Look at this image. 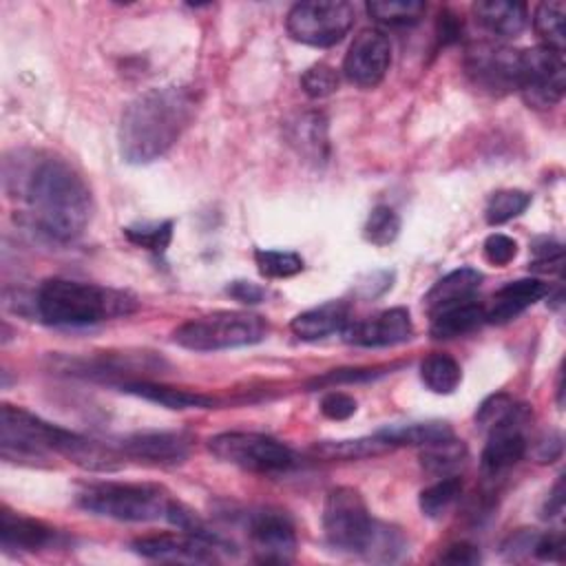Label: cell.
<instances>
[{"label": "cell", "mask_w": 566, "mask_h": 566, "mask_svg": "<svg viewBox=\"0 0 566 566\" xmlns=\"http://www.w3.org/2000/svg\"><path fill=\"white\" fill-rule=\"evenodd\" d=\"M228 294L241 303H248V305H254V303H261L263 296H265V290L259 287L256 283L252 281H234L228 285Z\"/></svg>", "instance_id": "obj_43"}, {"label": "cell", "mask_w": 566, "mask_h": 566, "mask_svg": "<svg viewBox=\"0 0 566 566\" xmlns=\"http://www.w3.org/2000/svg\"><path fill=\"white\" fill-rule=\"evenodd\" d=\"M464 71L478 88L491 95L517 91L520 51L495 42H475L464 53Z\"/></svg>", "instance_id": "obj_11"}, {"label": "cell", "mask_w": 566, "mask_h": 566, "mask_svg": "<svg viewBox=\"0 0 566 566\" xmlns=\"http://www.w3.org/2000/svg\"><path fill=\"white\" fill-rule=\"evenodd\" d=\"M226 548L219 535L199 533H159L146 535L133 542V551L146 559L155 562H177V564H210L217 562V551Z\"/></svg>", "instance_id": "obj_12"}, {"label": "cell", "mask_w": 566, "mask_h": 566, "mask_svg": "<svg viewBox=\"0 0 566 566\" xmlns=\"http://www.w3.org/2000/svg\"><path fill=\"white\" fill-rule=\"evenodd\" d=\"M528 422L526 405H517L502 422L489 429V440L482 449V471L486 475H500L517 464L526 453V433L524 427Z\"/></svg>", "instance_id": "obj_15"}, {"label": "cell", "mask_w": 566, "mask_h": 566, "mask_svg": "<svg viewBox=\"0 0 566 566\" xmlns=\"http://www.w3.org/2000/svg\"><path fill=\"white\" fill-rule=\"evenodd\" d=\"M533 553H535L539 559L559 562L562 555H564V539H562V535H553V533L537 535V537H535V544H533Z\"/></svg>", "instance_id": "obj_41"}, {"label": "cell", "mask_w": 566, "mask_h": 566, "mask_svg": "<svg viewBox=\"0 0 566 566\" xmlns=\"http://www.w3.org/2000/svg\"><path fill=\"white\" fill-rule=\"evenodd\" d=\"M35 307L44 323L57 327H82L126 316L137 310V301L119 290L71 279H49L35 294Z\"/></svg>", "instance_id": "obj_4"}, {"label": "cell", "mask_w": 566, "mask_h": 566, "mask_svg": "<svg viewBox=\"0 0 566 566\" xmlns=\"http://www.w3.org/2000/svg\"><path fill=\"white\" fill-rule=\"evenodd\" d=\"M197 97L186 86H161L137 95L119 119V153L128 164L164 157L190 126Z\"/></svg>", "instance_id": "obj_2"}, {"label": "cell", "mask_w": 566, "mask_h": 566, "mask_svg": "<svg viewBox=\"0 0 566 566\" xmlns=\"http://www.w3.org/2000/svg\"><path fill=\"white\" fill-rule=\"evenodd\" d=\"M480 283H482V274L473 268H458V270L444 274L424 294V298H422L424 312L431 318V316H436V314H440L449 307L475 301Z\"/></svg>", "instance_id": "obj_20"}, {"label": "cell", "mask_w": 566, "mask_h": 566, "mask_svg": "<svg viewBox=\"0 0 566 566\" xmlns=\"http://www.w3.org/2000/svg\"><path fill=\"white\" fill-rule=\"evenodd\" d=\"M420 378L433 394H453L462 380V369L449 354H431L420 365Z\"/></svg>", "instance_id": "obj_29"}, {"label": "cell", "mask_w": 566, "mask_h": 566, "mask_svg": "<svg viewBox=\"0 0 566 566\" xmlns=\"http://www.w3.org/2000/svg\"><path fill=\"white\" fill-rule=\"evenodd\" d=\"M7 188L27 201L33 226L60 243L77 239L91 221V190L80 172L57 157L35 159L15 175L4 172Z\"/></svg>", "instance_id": "obj_1"}, {"label": "cell", "mask_w": 566, "mask_h": 566, "mask_svg": "<svg viewBox=\"0 0 566 566\" xmlns=\"http://www.w3.org/2000/svg\"><path fill=\"white\" fill-rule=\"evenodd\" d=\"M460 495H462V480L458 475H444L420 493L418 504L427 517L438 520L451 511V506L460 500Z\"/></svg>", "instance_id": "obj_31"}, {"label": "cell", "mask_w": 566, "mask_h": 566, "mask_svg": "<svg viewBox=\"0 0 566 566\" xmlns=\"http://www.w3.org/2000/svg\"><path fill=\"white\" fill-rule=\"evenodd\" d=\"M365 9L369 18L380 24L407 27L416 24L424 15L427 4L420 0H371L365 4Z\"/></svg>", "instance_id": "obj_30"}, {"label": "cell", "mask_w": 566, "mask_h": 566, "mask_svg": "<svg viewBox=\"0 0 566 566\" xmlns=\"http://www.w3.org/2000/svg\"><path fill=\"white\" fill-rule=\"evenodd\" d=\"M484 321V305L478 301H469L455 307H449L436 316H431V336L438 340H449L473 332Z\"/></svg>", "instance_id": "obj_26"}, {"label": "cell", "mask_w": 566, "mask_h": 566, "mask_svg": "<svg viewBox=\"0 0 566 566\" xmlns=\"http://www.w3.org/2000/svg\"><path fill=\"white\" fill-rule=\"evenodd\" d=\"M564 15H566V4L559 0L539 2L533 13V29L539 35L542 46L557 53H564V44H566Z\"/></svg>", "instance_id": "obj_28"}, {"label": "cell", "mask_w": 566, "mask_h": 566, "mask_svg": "<svg viewBox=\"0 0 566 566\" xmlns=\"http://www.w3.org/2000/svg\"><path fill=\"white\" fill-rule=\"evenodd\" d=\"M378 433L385 436L394 447H429V444L453 438L451 427L442 420L391 424V427L380 429Z\"/></svg>", "instance_id": "obj_27"}, {"label": "cell", "mask_w": 566, "mask_h": 566, "mask_svg": "<svg viewBox=\"0 0 566 566\" xmlns=\"http://www.w3.org/2000/svg\"><path fill=\"white\" fill-rule=\"evenodd\" d=\"M531 206V195L517 188H506V190H497L491 195L484 217L491 226H500L506 223L515 217H520L526 208Z\"/></svg>", "instance_id": "obj_33"}, {"label": "cell", "mask_w": 566, "mask_h": 566, "mask_svg": "<svg viewBox=\"0 0 566 566\" xmlns=\"http://www.w3.org/2000/svg\"><path fill=\"white\" fill-rule=\"evenodd\" d=\"M343 334L347 343L358 347H387L409 340L413 334V323L409 310L391 307L356 323L349 321Z\"/></svg>", "instance_id": "obj_17"}, {"label": "cell", "mask_w": 566, "mask_h": 566, "mask_svg": "<svg viewBox=\"0 0 566 566\" xmlns=\"http://www.w3.org/2000/svg\"><path fill=\"white\" fill-rule=\"evenodd\" d=\"M270 332L263 316L243 310H219L181 323L172 332L179 347L192 352H219L261 343Z\"/></svg>", "instance_id": "obj_6"}, {"label": "cell", "mask_w": 566, "mask_h": 566, "mask_svg": "<svg viewBox=\"0 0 566 566\" xmlns=\"http://www.w3.org/2000/svg\"><path fill=\"white\" fill-rule=\"evenodd\" d=\"M464 458H467V447L460 440L449 438V440L424 447V451L420 455V462H422V469L427 473L447 475L453 469H458L464 462Z\"/></svg>", "instance_id": "obj_32"}, {"label": "cell", "mask_w": 566, "mask_h": 566, "mask_svg": "<svg viewBox=\"0 0 566 566\" xmlns=\"http://www.w3.org/2000/svg\"><path fill=\"white\" fill-rule=\"evenodd\" d=\"M349 325V305L345 301H327L312 310L296 314L290 329L301 340H318L329 334L343 332Z\"/></svg>", "instance_id": "obj_21"}, {"label": "cell", "mask_w": 566, "mask_h": 566, "mask_svg": "<svg viewBox=\"0 0 566 566\" xmlns=\"http://www.w3.org/2000/svg\"><path fill=\"white\" fill-rule=\"evenodd\" d=\"M562 509H564V486H562V480H557V484L553 486V491L546 497V504L542 509V517H546V520L555 517V515L562 513Z\"/></svg>", "instance_id": "obj_47"}, {"label": "cell", "mask_w": 566, "mask_h": 566, "mask_svg": "<svg viewBox=\"0 0 566 566\" xmlns=\"http://www.w3.org/2000/svg\"><path fill=\"white\" fill-rule=\"evenodd\" d=\"M0 444L7 460H44L46 453H57L86 471H115L124 464L122 453L111 444L46 422L13 405L0 409Z\"/></svg>", "instance_id": "obj_3"}, {"label": "cell", "mask_w": 566, "mask_h": 566, "mask_svg": "<svg viewBox=\"0 0 566 566\" xmlns=\"http://www.w3.org/2000/svg\"><path fill=\"white\" fill-rule=\"evenodd\" d=\"M77 504L95 515L119 522H155L166 520L172 497L157 484L99 482L77 493Z\"/></svg>", "instance_id": "obj_5"}, {"label": "cell", "mask_w": 566, "mask_h": 566, "mask_svg": "<svg viewBox=\"0 0 566 566\" xmlns=\"http://www.w3.org/2000/svg\"><path fill=\"white\" fill-rule=\"evenodd\" d=\"M378 369H334L325 374L318 382H356V380H369L376 376Z\"/></svg>", "instance_id": "obj_44"}, {"label": "cell", "mask_w": 566, "mask_h": 566, "mask_svg": "<svg viewBox=\"0 0 566 566\" xmlns=\"http://www.w3.org/2000/svg\"><path fill=\"white\" fill-rule=\"evenodd\" d=\"M378 520L371 517L365 497L354 486H336L323 504V531L332 548L343 553H367Z\"/></svg>", "instance_id": "obj_7"}, {"label": "cell", "mask_w": 566, "mask_h": 566, "mask_svg": "<svg viewBox=\"0 0 566 566\" xmlns=\"http://www.w3.org/2000/svg\"><path fill=\"white\" fill-rule=\"evenodd\" d=\"M192 447V438L184 431H144L122 438L117 451L124 458H133L148 464L172 467L181 464Z\"/></svg>", "instance_id": "obj_16"}, {"label": "cell", "mask_w": 566, "mask_h": 566, "mask_svg": "<svg viewBox=\"0 0 566 566\" xmlns=\"http://www.w3.org/2000/svg\"><path fill=\"white\" fill-rule=\"evenodd\" d=\"M119 389L126 394H133L137 398L150 400L155 405H161L166 409H208L217 402L212 396H206L199 391H188V389L146 382V380L124 382V385H119Z\"/></svg>", "instance_id": "obj_24"}, {"label": "cell", "mask_w": 566, "mask_h": 566, "mask_svg": "<svg viewBox=\"0 0 566 566\" xmlns=\"http://www.w3.org/2000/svg\"><path fill=\"white\" fill-rule=\"evenodd\" d=\"M389 64H391L389 38L378 29H363L345 53L343 73L352 84L360 88H374L385 80Z\"/></svg>", "instance_id": "obj_14"}, {"label": "cell", "mask_w": 566, "mask_h": 566, "mask_svg": "<svg viewBox=\"0 0 566 566\" xmlns=\"http://www.w3.org/2000/svg\"><path fill=\"white\" fill-rule=\"evenodd\" d=\"M301 86H303L305 95H310L314 99L327 97L338 88V73L329 64H323V62L312 64L301 75Z\"/></svg>", "instance_id": "obj_37"}, {"label": "cell", "mask_w": 566, "mask_h": 566, "mask_svg": "<svg viewBox=\"0 0 566 566\" xmlns=\"http://www.w3.org/2000/svg\"><path fill=\"white\" fill-rule=\"evenodd\" d=\"M248 539L254 559L261 564H285L294 559L296 533L283 511H254L248 517Z\"/></svg>", "instance_id": "obj_13"}, {"label": "cell", "mask_w": 566, "mask_h": 566, "mask_svg": "<svg viewBox=\"0 0 566 566\" xmlns=\"http://www.w3.org/2000/svg\"><path fill=\"white\" fill-rule=\"evenodd\" d=\"M562 453V438L557 433H551L548 438L537 442V460L539 462H553Z\"/></svg>", "instance_id": "obj_46"}, {"label": "cell", "mask_w": 566, "mask_h": 566, "mask_svg": "<svg viewBox=\"0 0 566 566\" xmlns=\"http://www.w3.org/2000/svg\"><path fill=\"white\" fill-rule=\"evenodd\" d=\"M356 11L345 0L296 2L285 18L287 33L307 46H334L354 27Z\"/></svg>", "instance_id": "obj_9"}, {"label": "cell", "mask_w": 566, "mask_h": 566, "mask_svg": "<svg viewBox=\"0 0 566 566\" xmlns=\"http://www.w3.org/2000/svg\"><path fill=\"white\" fill-rule=\"evenodd\" d=\"M398 232H400V217L389 206H376L363 226L365 241L378 248L394 243Z\"/></svg>", "instance_id": "obj_34"}, {"label": "cell", "mask_w": 566, "mask_h": 566, "mask_svg": "<svg viewBox=\"0 0 566 566\" xmlns=\"http://www.w3.org/2000/svg\"><path fill=\"white\" fill-rule=\"evenodd\" d=\"M55 531L46 524L13 513L9 509H2L0 513V542L4 548H18V551H38L49 544H53Z\"/></svg>", "instance_id": "obj_23"}, {"label": "cell", "mask_w": 566, "mask_h": 566, "mask_svg": "<svg viewBox=\"0 0 566 566\" xmlns=\"http://www.w3.org/2000/svg\"><path fill=\"white\" fill-rule=\"evenodd\" d=\"M440 562L444 564H462V566H471V564H478L480 562V551L469 544V542H458V544H451L442 555H440Z\"/></svg>", "instance_id": "obj_42"}, {"label": "cell", "mask_w": 566, "mask_h": 566, "mask_svg": "<svg viewBox=\"0 0 566 566\" xmlns=\"http://www.w3.org/2000/svg\"><path fill=\"white\" fill-rule=\"evenodd\" d=\"M254 263L268 279H287L303 272V259L287 250H254Z\"/></svg>", "instance_id": "obj_36"}, {"label": "cell", "mask_w": 566, "mask_h": 566, "mask_svg": "<svg viewBox=\"0 0 566 566\" xmlns=\"http://www.w3.org/2000/svg\"><path fill=\"white\" fill-rule=\"evenodd\" d=\"M566 88L564 53L546 46H533L520 51V82L517 91L522 99L533 108H553Z\"/></svg>", "instance_id": "obj_10"}, {"label": "cell", "mask_w": 566, "mask_h": 566, "mask_svg": "<svg viewBox=\"0 0 566 566\" xmlns=\"http://www.w3.org/2000/svg\"><path fill=\"white\" fill-rule=\"evenodd\" d=\"M515 254H517V241L515 239H511L506 234H500V232L486 237V241H484V256H486L489 263L506 265V263H511L515 259Z\"/></svg>", "instance_id": "obj_39"}, {"label": "cell", "mask_w": 566, "mask_h": 566, "mask_svg": "<svg viewBox=\"0 0 566 566\" xmlns=\"http://www.w3.org/2000/svg\"><path fill=\"white\" fill-rule=\"evenodd\" d=\"M396 449L385 436L378 431L374 436L365 438H349V440H323L312 447V453L325 460H363L382 455L387 451Z\"/></svg>", "instance_id": "obj_25"}, {"label": "cell", "mask_w": 566, "mask_h": 566, "mask_svg": "<svg viewBox=\"0 0 566 566\" xmlns=\"http://www.w3.org/2000/svg\"><path fill=\"white\" fill-rule=\"evenodd\" d=\"M124 237L153 254H164L172 239V221H157V223H142L124 228Z\"/></svg>", "instance_id": "obj_35"}, {"label": "cell", "mask_w": 566, "mask_h": 566, "mask_svg": "<svg viewBox=\"0 0 566 566\" xmlns=\"http://www.w3.org/2000/svg\"><path fill=\"white\" fill-rule=\"evenodd\" d=\"M287 144L310 164H325L329 157V137H327V119L318 111L294 113L285 124Z\"/></svg>", "instance_id": "obj_18"}, {"label": "cell", "mask_w": 566, "mask_h": 566, "mask_svg": "<svg viewBox=\"0 0 566 566\" xmlns=\"http://www.w3.org/2000/svg\"><path fill=\"white\" fill-rule=\"evenodd\" d=\"M517 407V402L509 396V394H493L489 396L486 400H482V405L478 407L475 411V422L482 427V429H491L495 427L497 422H502L513 409Z\"/></svg>", "instance_id": "obj_38"}, {"label": "cell", "mask_w": 566, "mask_h": 566, "mask_svg": "<svg viewBox=\"0 0 566 566\" xmlns=\"http://www.w3.org/2000/svg\"><path fill=\"white\" fill-rule=\"evenodd\" d=\"M473 18L495 38H515L528 24V7L524 2L486 0L473 4Z\"/></svg>", "instance_id": "obj_22"}, {"label": "cell", "mask_w": 566, "mask_h": 566, "mask_svg": "<svg viewBox=\"0 0 566 566\" xmlns=\"http://www.w3.org/2000/svg\"><path fill=\"white\" fill-rule=\"evenodd\" d=\"M321 413L329 420H347L356 413V400L345 391H329L321 398Z\"/></svg>", "instance_id": "obj_40"}, {"label": "cell", "mask_w": 566, "mask_h": 566, "mask_svg": "<svg viewBox=\"0 0 566 566\" xmlns=\"http://www.w3.org/2000/svg\"><path fill=\"white\" fill-rule=\"evenodd\" d=\"M208 451L252 473H285L296 464L294 451L281 440L254 431H223L208 440Z\"/></svg>", "instance_id": "obj_8"}, {"label": "cell", "mask_w": 566, "mask_h": 566, "mask_svg": "<svg viewBox=\"0 0 566 566\" xmlns=\"http://www.w3.org/2000/svg\"><path fill=\"white\" fill-rule=\"evenodd\" d=\"M548 294V285L542 279H517L500 287L491 305L484 307V321L504 325L517 318L524 310H528L533 303L544 298Z\"/></svg>", "instance_id": "obj_19"}, {"label": "cell", "mask_w": 566, "mask_h": 566, "mask_svg": "<svg viewBox=\"0 0 566 566\" xmlns=\"http://www.w3.org/2000/svg\"><path fill=\"white\" fill-rule=\"evenodd\" d=\"M460 31H462V22H458L455 15H451V13H442L440 15V20H438V35H440L442 44L455 42Z\"/></svg>", "instance_id": "obj_45"}]
</instances>
